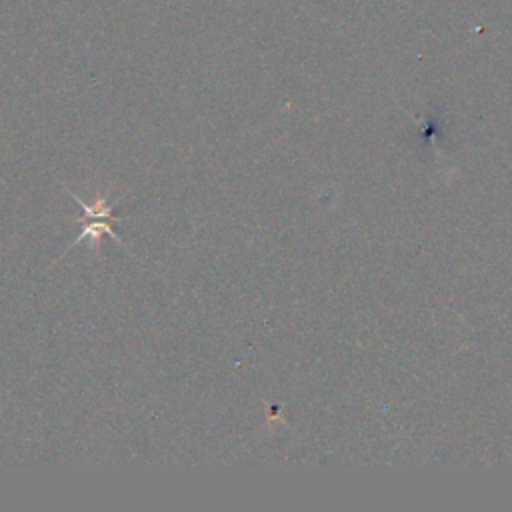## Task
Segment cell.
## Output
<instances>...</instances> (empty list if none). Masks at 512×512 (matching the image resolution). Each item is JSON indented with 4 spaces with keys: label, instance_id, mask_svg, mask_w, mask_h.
<instances>
[{
    "label": "cell",
    "instance_id": "1",
    "mask_svg": "<svg viewBox=\"0 0 512 512\" xmlns=\"http://www.w3.org/2000/svg\"><path fill=\"white\" fill-rule=\"evenodd\" d=\"M68 194L82 206V210H84V218H80V224H82V232L78 234V238L70 244V246H76V244H80L82 240H86V238H92L94 242H98V238L102 236V234H108L116 244H120V246H124L122 244V240L116 236V232L112 230V224L114 222H118V218L114 216V206H116V202H108L106 198H98L94 204H84L76 194H72L70 190H68Z\"/></svg>",
    "mask_w": 512,
    "mask_h": 512
}]
</instances>
